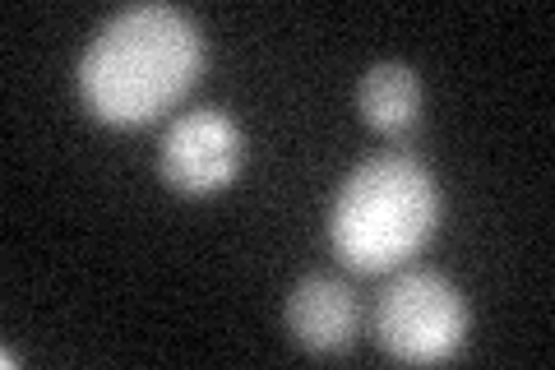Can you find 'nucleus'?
<instances>
[{
  "label": "nucleus",
  "mask_w": 555,
  "mask_h": 370,
  "mask_svg": "<svg viewBox=\"0 0 555 370\" xmlns=\"http://www.w3.org/2000/svg\"><path fill=\"white\" fill-rule=\"evenodd\" d=\"M246 167V135L218 107L181 112L158 144V176L177 195H218Z\"/></svg>",
  "instance_id": "obj_4"
},
{
  "label": "nucleus",
  "mask_w": 555,
  "mask_h": 370,
  "mask_svg": "<svg viewBox=\"0 0 555 370\" xmlns=\"http://www.w3.org/2000/svg\"><path fill=\"white\" fill-rule=\"evenodd\" d=\"M422 102H426L422 75L403 61H379L357 84V107H361V116H366V126L379 130V135L412 130L416 116H422Z\"/></svg>",
  "instance_id": "obj_6"
},
{
  "label": "nucleus",
  "mask_w": 555,
  "mask_h": 370,
  "mask_svg": "<svg viewBox=\"0 0 555 370\" xmlns=\"http://www.w3.org/2000/svg\"><path fill=\"white\" fill-rule=\"evenodd\" d=\"M287 333L315 357H338L357 343V296L338 278L310 273L287 292Z\"/></svg>",
  "instance_id": "obj_5"
},
{
  "label": "nucleus",
  "mask_w": 555,
  "mask_h": 370,
  "mask_svg": "<svg viewBox=\"0 0 555 370\" xmlns=\"http://www.w3.org/2000/svg\"><path fill=\"white\" fill-rule=\"evenodd\" d=\"M204 69V38L177 5L116 10L79 61V98L107 126H149L190 93Z\"/></svg>",
  "instance_id": "obj_1"
},
{
  "label": "nucleus",
  "mask_w": 555,
  "mask_h": 370,
  "mask_svg": "<svg viewBox=\"0 0 555 370\" xmlns=\"http://www.w3.org/2000/svg\"><path fill=\"white\" fill-rule=\"evenodd\" d=\"M375 333L393 361H449L467 339V302L444 273L408 269L379 292Z\"/></svg>",
  "instance_id": "obj_3"
},
{
  "label": "nucleus",
  "mask_w": 555,
  "mask_h": 370,
  "mask_svg": "<svg viewBox=\"0 0 555 370\" xmlns=\"http://www.w3.org/2000/svg\"><path fill=\"white\" fill-rule=\"evenodd\" d=\"M440 186L416 157L385 153L361 163L328 208L334 255L357 273L398 269L436 237Z\"/></svg>",
  "instance_id": "obj_2"
}]
</instances>
